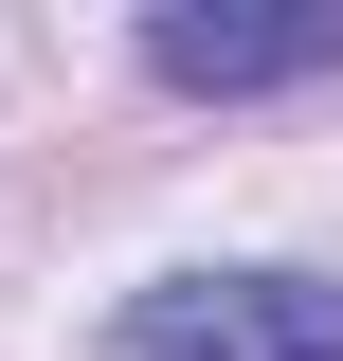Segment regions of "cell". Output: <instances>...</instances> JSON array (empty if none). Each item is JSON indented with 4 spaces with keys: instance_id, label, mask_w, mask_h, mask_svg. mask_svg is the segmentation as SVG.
I'll list each match as a JSON object with an SVG mask.
<instances>
[{
    "instance_id": "1",
    "label": "cell",
    "mask_w": 343,
    "mask_h": 361,
    "mask_svg": "<svg viewBox=\"0 0 343 361\" xmlns=\"http://www.w3.org/2000/svg\"><path fill=\"white\" fill-rule=\"evenodd\" d=\"M109 361H343V289L325 271H163Z\"/></svg>"
},
{
    "instance_id": "2",
    "label": "cell",
    "mask_w": 343,
    "mask_h": 361,
    "mask_svg": "<svg viewBox=\"0 0 343 361\" xmlns=\"http://www.w3.org/2000/svg\"><path fill=\"white\" fill-rule=\"evenodd\" d=\"M145 73L163 90H307V73H343V0H307V18H217V0H163L145 18Z\"/></svg>"
}]
</instances>
